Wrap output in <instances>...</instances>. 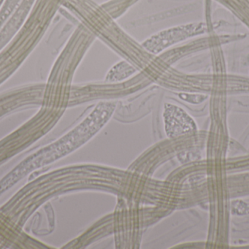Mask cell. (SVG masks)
Returning <instances> with one entry per match:
<instances>
[{
  "instance_id": "obj_1",
  "label": "cell",
  "mask_w": 249,
  "mask_h": 249,
  "mask_svg": "<svg viewBox=\"0 0 249 249\" xmlns=\"http://www.w3.org/2000/svg\"><path fill=\"white\" fill-rule=\"evenodd\" d=\"M192 32L193 31L188 26L171 28L152 35L142 45L152 54H160L167 48L188 38Z\"/></svg>"
},
{
  "instance_id": "obj_2",
  "label": "cell",
  "mask_w": 249,
  "mask_h": 249,
  "mask_svg": "<svg viewBox=\"0 0 249 249\" xmlns=\"http://www.w3.org/2000/svg\"><path fill=\"white\" fill-rule=\"evenodd\" d=\"M136 73V70L132 67L130 64L124 61L115 64L107 76V80L108 81H120L127 78L131 76L133 73Z\"/></svg>"
}]
</instances>
